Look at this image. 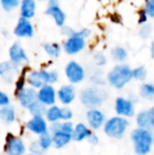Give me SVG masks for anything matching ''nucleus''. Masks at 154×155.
Here are the masks:
<instances>
[{"label": "nucleus", "mask_w": 154, "mask_h": 155, "mask_svg": "<svg viewBox=\"0 0 154 155\" xmlns=\"http://www.w3.org/2000/svg\"><path fill=\"white\" fill-rule=\"evenodd\" d=\"M131 140L133 143L134 152L137 155H147L150 153L154 143L153 134L149 129L137 128L132 131Z\"/></svg>", "instance_id": "1"}, {"label": "nucleus", "mask_w": 154, "mask_h": 155, "mask_svg": "<svg viewBox=\"0 0 154 155\" xmlns=\"http://www.w3.org/2000/svg\"><path fill=\"white\" fill-rule=\"evenodd\" d=\"M133 78L132 69L128 64L119 63L108 73L107 80L110 86L115 89H123Z\"/></svg>", "instance_id": "2"}, {"label": "nucleus", "mask_w": 154, "mask_h": 155, "mask_svg": "<svg viewBox=\"0 0 154 155\" xmlns=\"http://www.w3.org/2000/svg\"><path fill=\"white\" fill-rule=\"evenodd\" d=\"M80 101L89 109H95L101 106L107 99V92L98 87H90L80 92Z\"/></svg>", "instance_id": "3"}, {"label": "nucleus", "mask_w": 154, "mask_h": 155, "mask_svg": "<svg viewBox=\"0 0 154 155\" xmlns=\"http://www.w3.org/2000/svg\"><path fill=\"white\" fill-rule=\"evenodd\" d=\"M129 126V121L123 116H115L110 118L103 124V132L112 138H121Z\"/></svg>", "instance_id": "4"}, {"label": "nucleus", "mask_w": 154, "mask_h": 155, "mask_svg": "<svg viewBox=\"0 0 154 155\" xmlns=\"http://www.w3.org/2000/svg\"><path fill=\"white\" fill-rule=\"evenodd\" d=\"M27 80L31 87L40 89L45 84H51V71H47V70L32 71L27 75Z\"/></svg>", "instance_id": "5"}, {"label": "nucleus", "mask_w": 154, "mask_h": 155, "mask_svg": "<svg viewBox=\"0 0 154 155\" xmlns=\"http://www.w3.org/2000/svg\"><path fill=\"white\" fill-rule=\"evenodd\" d=\"M64 74L69 81L73 84H79L86 77V71L77 61H70L67 63L64 68Z\"/></svg>", "instance_id": "6"}, {"label": "nucleus", "mask_w": 154, "mask_h": 155, "mask_svg": "<svg viewBox=\"0 0 154 155\" xmlns=\"http://www.w3.org/2000/svg\"><path fill=\"white\" fill-rule=\"evenodd\" d=\"M86 39L84 37L79 36L76 34V32L73 35L68 37L64 43V51L66 52L68 55H75L81 52L82 50L86 48Z\"/></svg>", "instance_id": "7"}, {"label": "nucleus", "mask_w": 154, "mask_h": 155, "mask_svg": "<svg viewBox=\"0 0 154 155\" xmlns=\"http://www.w3.org/2000/svg\"><path fill=\"white\" fill-rule=\"evenodd\" d=\"M25 146L20 137L8 134L6 136L4 151L8 155H25Z\"/></svg>", "instance_id": "8"}, {"label": "nucleus", "mask_w": 154, "mask_h": 155, "mask_svg": "<svg viewBox=\"0 0 154 155\" xmlns=\"http://www.w3.org/2000/svg\"><path fill=\"white\" fill-rule=\"evenodd\" d=\"M45 14H47L48 16L52 17L58 27L62 28L64 25L67 17H66L64 12L61 10V8H60L58 0H50L47 10H45Z\"/></svg>", "instance_id": "9"}, {"label": "nucleus", "mask_w": 154, "mask_h": 155, "mask_svg": "<svg viewBox=\"0 0 154 155\" xmlns=\"http://www.w3.org/2000/svg\"><path fill=\"white\" fill-rule=\"evenodd\" d=\"M16 96L21 107L29 109L30 106H32L36 100H38V91H36L33 87H30V88L25 87L20 92L17 93Z\"/></svg>", "instance_id": "10"}, {"label": "nucleus", "mask_w": 154, "mask_h": 155, "mask_svg": "<svg viewBox=\"0 0 154 155\" xmlns=\"http://www.w3.org/2000/svg\"><path fill=\"white\" fill-rule=\"evenodd\" d=\"M8 56H10V60L16 65L20 67L23 63H27L29 61V58L25 53V49L20 45V43L15 42L8 49Z\"/></svg>", "instance_id": "11"}, {"label": "nucleus", "mask_w": 154, "mask_h": 155, "mask_svg": "<svg viewBox=\"0 0 154 155\" xmlns=\"http://www.w3.org/2000/svg\"><path fill=\"white\" fill-rule=\"evenodd\" d=\"M14 35L20 38H31L34 35V27L30 19L20 17L14 28Z\"/></svg>", "instance_id": "12"}, {"label": "nucleus", "mask_w": 154, "mask_h": 155, "mask_svg": "<svg viewBox=\"0 0 154 155\" xmlns=\"http://www.w3.org/2000/svg\"><path fill=\"white\" fill-rule=\"evenodd\" d=\"M115 112L117 115L123 117H131L134 115V104L130 99L117 97L115 100Z\"/></svg>", "instance_id": "13"}, {"label": "nucleus", "mask_w": 154, "mask_h": 155, "mask_svg": "<svg viewBox=\"0 0 154 155\" xmlns=\"http://www.w3.org/2000/svg\"><path fill=\"white\" fill-rule=\"evenodd\" d=\"M56 96H57V93L51 84H48L38 89V100L44 104L45 106L50 107L55 104Z\"/></svg>", "instance_id": "14"}, {"label": "nucleus", "mask_w": 154, "mask_h": 155, "mask_svg": "<svg viewBox=\"0 0 154 155\" xmlns=\"http://www.w3.org/2000/svg\"><path fill=\"white\" fill-rule=\"evenodd\" d=\"M87 120L93 130H98L101 126L105 124V114L98 109H90L87 112Z\"/></svg>", "instance_id": "15"}, {"label": "nucleus", "mask_w": 154, "mask_h": 155, "mask_svg": "<svg viewBox=\"0 0 154 155\" xmlns=\"http://www.w3.org/2000/svg\"><path fill=\"white\" fill-rule=\"evenodd\" d=\"M57 97L62 104L68 106V104H72L74 101L75 97H76V90H75L74 86H72V84H64V86H62L58 90Z\"/></svg>", "instance_id": "16"}, {"label": "nucleus", "mask_w": 154, "mask_h": 155, "mask_svg": "<svg viewBox=\"0 0 154 155\" xmlns=\"http://www.w3.org/2000/svg\"><path fill=\"white\" fill-rule=\"evenodd\" d=\"M27 128L32 133L37 135H42L48 133V124L43 116H37L31 118L27 123Z\"/></svg>", "instance_id": "17"}, {"label": "nucleus", "mask_w": 154, "mask_h": 155, "mask_svg": "<svg viewBox=\"0 0 154 155\" xmlns=\"http://www.w3.org/2000/svg\"><path fill=\"white\" fill-rule=\"evenodd\" d=\"M51 133L53 136V145L56 149H60V148L64 147L73 139V133L66 132V131L60 130V129Z\"/></svg>", "instance_id": "18"}, {"label": "nucleus", "mask_w": 154, "mask_h": 155, "mask_svg": "<svg viewBox=\"0 0 154 155\" xmlns=\"http://www.w3.org/2000/svg\"><path fill=\"white\" fill-rule=\"evenodd\" d=\"M19 67L12 61H3L0 63V75L1 78L6 82H11L14 78L15 74L18 72Z\"/></svg>", "instance_id": "19"}, {"label": "nucleus", "mask_w": 154, "mask_h": 155, "mask_svg": "<svg viewBox=\"0 0 154 155\" xmlns=\"http://www.w3.org/2000/svg\"><path fill=\"white\" fill-rule=\"evenodd\" d=\"M20 16L23 18L31 19L36 14L35 0H21L20 2Z\"/></svg>", "instance_id": "20"}, {"label": "nucleus", "mask_w": 154, "mask_h": 155, "mask_svg": "<svg viewBox=\"0 0 154 155\" xmlns=\"http://www.w3.org/2000/svg\"><path fill=\"white\" fill-rule=\"evenodd\" d=\"M91 130L87 124L79 123L74 127L73 131V140L75 141H82L84 139H88V137L91 135Z\"/></svg>", "instance_id": "21"}, {"label": "nucleus", "mask_w": 154, "mask_h": 155, "mask_svg": "<svg viewBox=\"0 0 154 155\" xmlns=\"http://www.w3.org/2000/svg\"><path fill=\"white\" fill-rule=\"evenodd\" d=\"M0 117L5 124H12L16 118V114H15V109L12 106L8 104V106L1 107L0 110Z\"/></svg>", "instance_id": "22"}, {"label": "nucleus", "mask_w": 154, "mask_h": 155, "mask_svg": "<svg viewBox=\"0 0 154 155\" xmlns=\"http://www.w3.org/2000/svg\"><path fill=\"white\" fill-rule=\"evenodd\" d=\"M45 118L50 123H55V121L61 120V108L55 106H50L45 113Z\"/></svg>", "instance_id": "23"}, {"label": "nucleus", "mask_w": 154, "mask_h": 155, "mask_svg": "<svg viewBox=\"0 0 154 155\" xmlns=\"http://www.w3.org/2000/svg\"><path fill=\"white\" fill-rule=\"evenodd\" d=\"M43 50L52 58H57L61 53V47L57 42H47L43 45Z\"/></svg>", "instance_id": "24"}, {"label": "nucleus", "mask_w": 154, "mask_h": 155, "mask_svg": "<svg viewBox=\"0 0 154 155\" xmlns=\"http://www.w3.org/2000/svg\"><path fill=\"white\" fill-rule=\"evenodd\" d=\"M47 106L44 104H42L39 100H36L32 106H30L29 108V112L31 113V115L33 117H37V116H43L47 113Z\"/></svg>", "instance_id": "25"}, {"label": "nucleus", "mask_w": 154, "mask_h": 155, "mask_svg": "<svg viewBox=\"0 0 154 155\" xmlns=\"http://www.w3.org/2000/svg\"><path fill=\"white\" fill-rule=\"evenodd\" d=\"M139 95L146 100H154V84H143L139 88Z\"/></svg>", "instance_id": "26"}, {"label": "nucleus", "mask_w": 154, "mask_h": 155, "mask_svg": "<svg viewBox=\"0 0 154 155\" xmlns=\"http://www.w3.org/2000/svg\"><path fill=\"white\" fill-rule=\"evenodd\" d=\"M112 57L115 60L116 62H125L128 58V52L127 50L123 47H120V45H117V47L113 48L112 50Z\"/></svg>", "instance_id": "27"}, {"label": "nucleus", "mask_w": 154, "mask_h": 155, "mask_svg": "<svg viewBox=\"0 0 154 155\" xmlns=\"http://www.w3.org/2000/svg\"><path fill=\"white\" fill-rule=\"evenodd\" d=\"M136 123H137L138 128H144V129H150V121H149L148 116V111H142L137 114L136 116Z\"/></svg>", "instance_id": "28"}, {"label": "nucleus", "mask_w": 154, "mask_h": 155, "mask_svg": "<svg viewBox=\"0 0 154 155\" xmlns=\"http://www.w3.org/2000/svg\"><path fill=\"white\" fill-rule=\"evenodd\" d=\"M39 143H40L41 148L43 149V151L48 150L52 145H53V136L48 133H44L42 135H39Z\"/></svg>", "instance_id": "29"}, {"label": "nucleus", "mask_w": 154, "mask_h": 155, "mask_svg": "<svg viewBox=\"0 0 154 155\" xmlns=\"http://www.w3.org/2000/svg\"><path fill=\"white\" fill-rule=\"evenodd\" d=\"M1 6L5 12H11L18 5H20L21 0H0Z\"/></svg>", "instance_id": "30"}, {"label": "nucleus", "mask_w": 154, "mask_h": 155, "mask_svg": "<svg viewBox=\"0 0 154 155\" xmlns=\"http://www.w3.org/2000/svg\"><path fill=\"white\" fill-rule=\"evenodd\" d=\"M132 73H133V78L136 80H145L147 77V69L143 65L137 67L135 69L132 70Z\"/></svg>", "instance_id": "31"}, {"label": "nucleus", "mask_w": 154, "mask_h": 155, "mask_svg": "<svg viewBox=\"0 0 154 155\" xmlns=\"http://www.w3.org/2000/svg\"><path fill=\"white\" fill-rule=\"evenodd\" d=\"M151 33H152V28H151V25H147V23H144V25L140 27L139 29V35L142 38L144 39H147L150 37Z\"/></svg>", "instance_id": "32"}, {"label": "nucleus", "mask_w": 154, "mask_h": 155, "mask_svg": "<svg viewBox=\"0 0 154 155\" xmlns=\"http://www.w3.org/2000/svg\"><path fill=\"white\" fill-rule=\"evenodd\" d=\"M94 62L96 63V65H98V67H103V65H106V63H107V58H106V56L103 55V53L98 52V53H96L94 55Z\"/></svg>", "instance_id": "33"}, {"label": "nucleus", "mask_w": 154, "mask_h": 155, "mask_svg": "<svg viewBox=\"0 0 154 155\" xmlns=\"http://www.w3.org/2000/svg\"><path fill=\"white\" fill-rule=\"evenodd\" d=\"M145 11L148 14L149 18L154 19V0H147L146 5H145Z\"/></svg>", "instance_id": "34"}, {"label": "nucleus", "mask_w": 154, "mask_h": 155, "mask_svg": "<svg viewBox=\"0 0 154 155\" xmlns=\"http://www.w3.org/2000/svg\"><path fill=\"white\" fill-rule=\"evenodd\" d=\"M25 82H28L27 77L25 75H21L16 81V94L20 92L22 89L25 88Z\"/></svg>", "instance_id": "35"}, {"label": "nucleus", "mask_w": 154, "mask_h": 155, "mask_svg": "<svg viewBox=\"0 0 154 155\" xmlns=\"http://www.w3.org/2000/svg\"><path fill=\"white\" fill-rule=\"evenodd\" d=\"M73 117V112L70 108H61V120H70Z\"/></svg>", "instance_id": "36"}, {"label": "nucleus", "mask_w": 154, "mask_h": 155, "mask_svg": "<svg viewBox=\"0 0 154 155\" xmlns=\"http://www.w3.org/2000/svg\"><path fill=\"white\" fill-rule=\"evenodd\" d=\"M30 151H31V153H33V154L40 155L41 152L43 151V149L41 148L39 141H35V143H32L31 146H30Z\"/></svg>", "instance_id": "37"}, {"label": "nucleus", "mask_w": 154, "mask_h": 155, "mask_svg": "<svg viewBox=\"0 0 154 155\" xmlns=\"http://www.w3.org/2000/svg\"><path fill=\"white\" fill-rule=\"evenodd\" d=\"M10 104V97H8V94L4 92H0V106L4 107Z\"/></svg>", "instance_id": "38"}, {"label": "nucleus", "mask_w": 154, "mask_h": 155, "mask_svg": "<svg viewBox=\"0 0 154 155\" xmlns=\"http://www.w3.org/2000/svg\"><path fill=\"white\" fill-rule=\"evenodd\" d=\"M148 116H149V121H150V129L154 130V107L150 108L148 110Z\"/></svg>", "instance_id": "39"}, {"label": "nucleus", "mask_w": 154, "mask_h": 155, "mask_svg": "<svg viewBox=\"0 0 154 155\" xmlns=\"http://www.w3.org/2000/svg\"><path fill=\"white\" fill-rule=\"evenodd\" d=\"M76 34L81 37H84V39H87L91 36V31L89 29H81V30H79V31H77Z\"/></svg>", "instance_id": "40"}, {"label": "nucleus", "mask_w": 154, "mask_h": 155, "mask_svg": "<svg viewBox=\"0 0 154 155\" xmlns=\"http://www.w3.org/2000/svg\"><path fill=\"white\" fill-rule=\"evenodd\" d=\"M148 14L146 13V11H145V8L144 10H142L139 12V23L140 25H144V23H146L147 22V18H148Z\"/></svg>", "instance_id": "41"}, {"label": "nucleus", "mask_w": 154, "mask_h": 155, "mask_svg": "<svg viewBox=\"0 0 154 155\" xmlns=\"http://www.w3.org/2000/svg\"><path fill=\"white\" fill-rule=\"evenodd\" d=\"M88 140L90 143H92V145H97L98 143V137H97V135L95 134V133H91V135L88 137Z\"/></svg>", "instance_id": "42"}, {"label": "nucleus", "mask_w": 154, "mask_h": 155, "mask_svg": "<svg viewBox=\"0 0 154 155\" xmlns=\"http://www.w3.org/2000/svg\"><path fill=\"white\" fill-rule=\"evenodd\" d=\"M75 33L74 30H72V29H70L69 27H62V34L64 35H66V36H71V35H73Z\"/></svg>", "instance_id": "43"}, {"label": "nucleus", "mask_w": 154, "mask_h": 155, "mask_svg": "<svg viewBox=\"0 0 154 155\" xmlns=\"http://www.w3.org/2000/svg\"><path fill=\"white\" fill-rule=\"evenodd\" d=\"M150 52H151V57H152L153 59H154V41H152V43H151Z\"/></svg>", "instance_id": "44"}, {"label": "nucleus", "mask_w": 154, "mask_h": 155, "mask_svg": "<svg viewBox=\"0 0 154 155\" xmlns=\"http://www.w3.org/2000/svg\"><path fill=\"white\" fill-rule=\"evenodd\" d=\"M39 1H50V0H39Z\"/></svg>", "instance_id": "45"}, {"label": "nucleus", "mask_w": 154, "mask_h": 155, "mask_svg": "<svg viewBox=\"0 0 154 155\" xmlns=\"http://www.w3.org/2000/svg\"><path fill=\"white\" fill-rule=\"evenodd\" d=\"M28 155H38V154H33V153H31V154H28Z\"/></svg>", "instance_id": "46"}]
</instances>
